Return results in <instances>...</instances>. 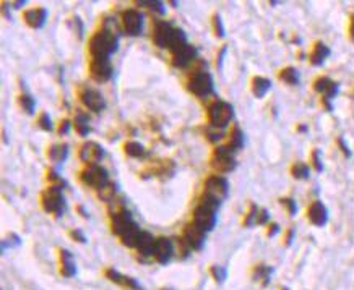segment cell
Wrapping results in <instances>:
<instances>
[{"instance_id": "cell-21", "label": "cell", "mask_w": 354, "mask_h": 290, "mask_svg": "<svg viewBox=\"0 0 354 290\" xmlns=\"http://www.w3.org/2000/svg\"><path fill=\"white\" fill-rule=\"evenodd\" d=\"M195 57H197V49L187 44L179 52L172 54V65L177 67V69H185V67H189L195 60Z\"/></svg>"}, {"instance_id": "cell-50", "label": "cell", "mask_w": 354, "mask_h": 290, "mask_svg": "<svg viewBox=\"0 0 354 290\" xmlns=\"http://www.w3.org/2000/svg\"><path fill=\"white\" fill-rule=\"evenodd\" d=\"M68 130H70V120H67V119H65V120H62V122H60V125H59L57 133L62 137V135H67Z\"/></svg>"}, {"instance_id": "cell-43", "label": "cell", "mask_w": 354, "mask_h": 290, "mask_svg": "<svg viewBox=\"0 0 354 290\" xmlns=\"http://www.w3.org/2000/svg\"><path fill=\"white\" fill-rule=\"evenodd\" d=\"M279 203H281V205L286 208V211H288V214L291 216V218H293V216H296V213H297V205H296V201H294L293 198H281V200H279Z\"/></svg>"}, {"instance_id": "cell-49", "label": "cell", "mask_w": 354, "mask_h": 290, "mask_svg": "<svg viewBox=\"0 0 354 290\" xmlns=\"http://www.w3.org/2000/svg\"><path fill=\"white\" fill-rule=\"evenodd\" d=\"M228 52V46H223L221 51L218 52V60H216V67H218V70L223 69V62H225V55Z\"/></svg>"}, {"instance_id": "cell-13", "label": "cell", "mask_w": 354, "mask_h": 290, "mask_svg": "<svg viewBox=\"0 0 354 290\" xmlns=\"http://www.w3.org/2000/svg\"><path fill=\"white\" fill-rule=\"evenodd\" d=\"M104 157L103 146L96 141H86L80 147V160L88 165H95Z\"/></svg>"}, {"instance_id": "cell-3", "label": "cell", "mask_w": 354, "mask_h": 290, "mask_svg": "<svg viewBox=\"0 0 354 290\" xmlns=\"http://www.w3.org/2000/svg\"><path fill=\"white\" fill-rule=\"evenodd\" d=\"M236 152L233 147H229L228 145L225 146H218L215 147L213 151V156H211V167H213L216 172H220V174H229V172H233L236 169Z\"/></svg>"}, {"instance_id": "cell-2", "label": "cell", "mask_w": 354, "mask_h": 290, "mask_svg": "<svg viewBox=\"0 0 354 290\" xmlns=\"http://www.w3.org/2000/svg\"><path fill=\"white\" fill-rule=\"evenodd\" d=\"M41 206L46 213L55 214V218H60L62 211L65 208V200H64V188L51 185L41 193Z\"/></svg>"}, {"instance_id": "cell-16", "label": "cell", "mask_w": 354, "mask_h": 290, "mask_svg": "<svg viewBox=\"0 0 354 290\" xmlns=\"http://www.w3.org/2000/svg\"><path fill=\"white\" fill-rule=\"evenodd\" d=\"M174 26H171L169 23L166 21H159L156 23L153 31V42L154 46H158L159 49H167L169 47V42L172 39V34H174Z\"/></svg>"}, {"instance_id": "cell-45", "label": "cell", "mask_w": 354, "mask_h": 290, "mask_svg": "<svg viewBox=\"0 0 354 290\" xmlns=\"http://www.w3.org/2000/svg\"><path fill=\"white\" fill-rule=\"evenodd\" d=\"M268 220H270V214H268V211H266L265 208H260V209H258V214H257V222H255V225H265V224H268Z\"/></svg>"}, {"instance_id": "cell-17", "label": "cell", "mask_w": 354, "mask_h": 290, "mask_svg": "<svg viewBox=\"0 0 354 290\" xmlns=\"http://www.w3.org/2000/svg\"><path fill=\"white\" fill-rule=\"evenodd\" d=\"M307 219L315 227H324L328 222V211L322 201H312L307 208Z\"/></svg>"}, {"instance_id": "cell-14", "label": "cell", "mask_w": 354, "mask_h": 290, "mask_svg": "<svg viewBox=\"0 0 354 290\" xmlns=\"http://www.w3.org/2000/svg\"><path fill=\"white\" fill-rule=\"evenodd\" d=\"M80 99H82L83 106L86 109H90L91 112L99 114L106 107V101H104L103 94L96 89H90V88L83 89L82 92H80Z\"/></svg>"}, {"instance_id": "cell-11", "label": "cell", "mask_w": 354, "mask_h": 290, "mask_svg": "<svg viewBox=\"0 0 354 290\" xmlns=\"http://www.w3.org/2000/svg\"><path fill=\"white\" fill-rule=\"evenodd\" d=\"M90 75L96 83H106L113 76V65L109 59H91Z\"/></svg>"}, {"instance_id": "cell-40", "label": "cell", "mask_w": 354, "mask_h": 290, "mask_svg": "<svg viewBox=\"0 0 354 290\" xmlns=\"http://www.w3.org/2000/svg\"><path fill=\"white\" fill-rule=\"evenodd\" d=\"M38 127L41 128V130H44V132H52V120H51V115H49L47 112H42L39 117H38Z\"/></svg>"}, {"instance_id": "cell-53", "label": "cell", "mask_w": 354, "mask_h": 290, "mask_svg": "<svg viewBox=\"0 0 354 290\" xmlns=\"http://www.w3.org/2000/svg\"><path fill=\"white\" fill-rule=\"evenodd\" d=\"M75 24H77V33H78V38L82 39V38H83V23H82V20H80L78 16L75 18Z\"/></svg>"}, {"instance_id": "cell-22", "label": "cell", "mask_w": 354, "mask_h": 290, "mask_svg": "<svg viewBox=\"0 0 354 290\" xmlns=\"http://www.w3.org/2000/svg\"><path fill=\"white\" fill-rule=\"evenodd\" d=\"M106 277H108L111 282L117 284V286L125 287V289H128V290H141V287L138 286V282H136L135 279H132V277H128V276L120 274L119 271H116V269H113V268L106 271Z\"/></svg>"}, {"instance_id": "cell-1", "label": "cell", "mask_w": 354, "mask_h": 290, "mask_svg": "<svg viewBox=\"0 0 354 290\" xmlns=\"http://www.w3.org/2000/svg\"><path fill=\"white\" fill-rule=\"evenodd\" d=\"M117 44L119 41L113 31H98L90 39V54L93 59H109V55L117 51Z\"/></svg>"}, {"instance_id": "cell-4", "label": "cell", "mask_w": 354, "mask_h": 290, "mask_svg": "<svg viewBox=\"0 0 354 290\" xmlns=\"http://www.w3.org/2000/svg\"><path fill=\"white\" fill-rule=\"evenodd\" d=\"M234 117V107L225 101H215L208 107V122L213 128H225Z\"/></svg>"}, {"instance_id": "cell-5", "label": "cell", "mask_w": 354, "mask_h": 290, "mask_svg": "<svg viewBox=\"0 0 354 290\" xmlns=\"http://www.w3.org/2000/svg\"><path fill=\"white\" fill-rule=\"evenodd\" d=\"M312 88L315 92H319L322 96V104H324V107L327 109V112H332L333 110V104L332 101L337 97L338 91H340V84L337 81H333L328 76H319L314 81Z\"/></svg>"}, {"instance_id": "cell-12", "label": "cell", "mask_w": 354, "mask_h": 290, "mask_svg": "<svg viewBox=\"0 0 354 290\" xmlns=\"http://www.w3.org/2000/svg\"><path fill=\"white\" fill-rule=\"evenodd\" d=\"M133 224L135 222L132 220V214L125 208L111 214V229H113V233H116V235L122 237Z\"/></svg>"}, {"instance_id": "cell-33", "label": "cell", "mask_w": 354, "mask_h": 290, "mask_svg": "<svg viewBox=\"0 0 354 290\" xmlns=\"http://www.w3.org/2000/svg\"><path fill=\"white\" fill-rule=\"evenodd\" d=\"M291 177L296 178V180H307L310 175V167L304 162H294L291 165Z\"/></svg>"}, {"instance_id": "cell-54", "label": "cell", "mask_w": 354, "mask_h": 290, "mask_svg": "<svg viewBox=\"0 0 354 290\" xmlns=\"http://www.w3.org/2000/svg\"><path fill=\"white\" fill-rule=\"evenodd\" d=\"M24 3H26V2H24V0H21V2H13V3H10V5H11L13 8H21Z\"/></svg>"}, {"instance_id": "cell-48", "label": "cell", "mask_w": 354, "mask_h": 290, "mask_svg": "<svg viewBox=\"0 0 354 290\" xmlns=\"http://www.w3.org/2000/svg\"><path fill=\"white\" fill-rule=\"evenodd\" d=\"M278 232H279V225L276 222H270L268 227H266V237H275Z\"/></svg>"}, {"instance_id": "cell-8", "label": "cell", "mask_w": 354, "mask_h": 290, "mask_svg": "<svg viewBox=\"0 0 354 290\" xmlns=\"http://www.w3.org/2000/svg\"><path fill=\"white\" fill-rule=\"evenodd\" d=\"M192 224L205 233L211 232L216 225V209L200 203L194 211V220H192Z\"/></svg>"}, {"instance_id": "cell-37", "label": "cell", "mask_w": 354, "mask_h": 290, "mask_svg": "<svg viewBox=\"0 0 354 290\" xmlns=\"http://www.w3.org/2000/svg\"><path fill=\"white\" fill-rule=\"evenodd\" d=\"M136 5H140V7H148L150 10L156 11L159 15H164L166 13V8H164V3L159 2V0H141V2H136Z\"/></svg>"}, {"instance_id": "cell-35", "label": "cell", "mask_w": 354, "mask_h": 290, "mask_svg": "<svg viewBox=\"0 0 354 290\" xmlns=\"http://www.w3.org/2000/svg\"><path fill=\"white\" fill-rule=\"evenodd\" d=\"M116 193H117V185L113 183V182H109L108 185H106V187H103V188L98 190V196H99V198H101L103 201H106V203H111V201H113L114 196H116Z\"/></svg>"}, {"instance_id": "cell-9", "label": "cell", "mask_w": 354, "mask_h": 290, "mask_svg": "<svg viewBox=\"0 0 354 290\" xmlns=\"http://www.w3.org/2000/svg\"><path fill=\"white\" fill-rule=\"evenodd\" d=\"M228 193H229V182L225 177L211 175L205 180V193L203 195H207L210 198L223 203V200H226Z\"/></svg>"}, {"instance_id": "cell-24", "label": "cell", "mask_w": 354, "mask_h": 290, "mask_svg": "<svg viewBox=\"0 0 354 290\" xmlns=\"http://www.w3.org/2000/svg\"><path fill=\"white\" fill-rule=\"evenodd\" d=\"M250 89L257 99H262V97L266 96V92L271 89V81L265 76H253L250 81Z\"/></svg>"}, {"instance_id": "cell-51", "label": "cell", "mask_w": 354, "mask_h": 290, "mask_svg": "<svg viewBox=\"0 0 354 290\" xmlns=\"http://www.w3.org/2000/svg\"><path fill=\"white\" fill-rule=\"evenodd\" d=\"M294 229H288V232H286V235H284V245L286 246H289L291 243H293V238H294Z\"/></svg>"}, {"instance_id": "cell-42", "label": "cell", "mask_w": 354, "mask_h": 290, "mask_svg": "<svg viewBox=\"0 0 354 290\" xmlns=\"http://www.w3.org/2000/svg\"><path fill=\"white\" fill-rule=\"evenodd\" d=\"M210 274L213 276V279L216 282H223L226 279V269L223 266H216V264H213V266L210 268Z\"/></svg>"}, {"instance_id": "cell-56", "label": "cell", "mask_w": 354, "mask_h": 290, "mask_svg": "<svg viewBox=\"0 0 354 290\" xmlns=\"http://www.w3.org/2000/svg\"><path fill=\"white\" fill-rule=\"evenodd\" d=\"M281 290H288V289H281Z\"/></svg>"}, {"instance_id": "cell-55", "label": "cell", "mask_w": 354, "mask_h": 290, "mask_svg": "<svg viewBox=\"0 0 354 290\" xmlns=\"http://www.w3.org/2000/svg\"><path fill=\"white\" fill-rule=\"evenodd\" d=\"M297 132H307V127L306 125H299V127H297Z\"/></svg>"}, {"instance_id": "cell-15", "label": "cell", "mask_w": 354, "mask_h": 290, "mask_svg": "<svg viewBox=\"0 0 354 290\" xmlns=\"http://www.w3.org/2000/svg\"><path fill=\"white\" fill-rule=\"evenodd\" d=\"M205 235H207V233L202 232L200 229H197L194 224H189L184 229V237L181 240L185 243V246H187L189 250L198 251V250H202L205 245Z\"/></svg>"}, {"instance_id": "cell-25", "label": "cell", "mask_w": 354, "mask_h": 290, "mask_svg": "<svg viewBox=\"0 0 354 290\" xmlns=\"http://www.w3.org/2000/svg\"><path fill=\"white\" fill-rule=\"evenodd\" d=\"M154 243H156V238H154L150 232H141L138 245H136V251H138L141 256H153Z\"/></svg>"}, {"instance_id": "cell-26", "label": "cell", "mask_w": 354, "mask_h": 290, "mask_svg": "<svg viewBox=\"0 0 354 290\" xmlns=\"http://www.w3.org/2000/svg\"><path fill=\"white\" fill-rule=\"evenodd\" d=\"M68 156V145L67 143H59V145H52L49 146L47 149V157L52 160V162H64Z\"/></svg>"}, {"instance_id": "cell-20", "label": "cell", "mask_w": 354, "mask_h": 290, "mask_svg": "<svg viewBox=\"0 0 354 290\" xmlns=\"http://www.w3.org/2000/svg\"><path fill=\"white\" fill-rule=\"evenodd\" d=\"M330 47H328L325 42L322 41H317L315 44L312 46V51L309 54V62L312 67H320L325 64V60L330 57Z\"/></svg>"}, {"instance_id": "cell-34", "label": "cell", "mask_w": 354, "mask_h": 290, "mask_svg": "<svg viewBox=\"0 0 354 290\" xmlns=\"http://www.w3.org/2000/svg\"><path fill=\"white\" fill-rule=\"evenodd\" d=\"M18 104H20V107L24 114L28 115H33L34 114V109H36V101L34 97L28 94V92H21L20 97H18Z\"/></svg>"}, {"instance_id": "cell-30", "label": "cell", "mask_w": 354, "mask_h": 290, "mask_svg": "<svg viewBox=\"0 0 354 290\" xmlns=\"http://www.w3.org/2000/svg\"><path fill=\"white\" fill-rule=\"evenodd\" d=\"M75 130L77 133L80 135V137H86L90 132H91V128H90V117L86 115L85 112H77V117H75Z\"/></svg>"}, {"instance_id": "cell-7", "label": "cell", "mask_w": 354, "mask_h": 290, "mask_svg": "<svg viewBox=\"0 0 354 290\" xmlns=\"http://www.w3.org/2000/svg\"><path fill=\"white\" fill-rule=\"evenodd\" d=\"M80 180H82V183H85L86 187L99 190L109 183V174L108 170L101 167L99 164H95V165H88L85 170H82Z\"/></svg>"}, {"instance_id": "cell-38", "label": "cell", "mask_w": 354, "mask_h": 290, "mask_svg": "<svg viewBox=\"0 0 354 290\" xmlns=\"http://www.w3.org/2000/svg\"><path fill=\"white\" fill-rule=\"evenodd\" d=\"M213 31H215V36L216 38L223 39L226 34V29H225V24H223V20H221V15L220 13H215L213 15Z\"/></svg>"}, {"instance_id": "cell-23", "label": "cell", "mask_w": 354, "mask_h": 290, "mask_svg": "<svg viewBox=\"0 0 354 290\" xmlns=\"http://www.w3.org/2000/svg\"><path fill=\"white\" fill-rule=\"evenodd\" d=\"M77 274V266L73 261L72 253L68 250H60V276L64 277H73Z\"/></svg>"}, {"instance_id": "cell-32", "label": "cell", "mask_w": 354, "mask_h": 290, "mask_svg": "<svg viewBox=\"0 0 354 290\" xmlns=\"http://www.w3.org/2000/svg\"><path fill=\"white\" fill-rule=\"evenodd\" d=\"M244 140H245L244 132H242L237 125H236V127H233L231 135H229V143H228V146L233 147L234 151H239L240 147L244 146Z\"/></svg>"}, {"instance_id": "cell-31", "label": "cell", "mask_w": 354, "mask_h": 290, "mask_svg": "<svg viewBox=\"0 0 354 290\" xmlns=\"http://www.w3.org/2000/svg\"><path fill=\"white\" fill-rule=\"evenodd\" d=\"M271 274H273V268L266 266V264H258V266H255V269H253V273H252L253 279L262 282V286H266V284L270 282Z\"/></svg>"}, {"instance_id": "cell-19", "label": "cell", "mask_w": 354, "mask_h": 290, "mask_svg": "<svg viewBox=\"0 0 354 290\" xmlns=\"http://www.w3.org/2000/svg\"><path fill=\"white\" fill-rule=\"evenodd\" d=\"M23 20H24V23H26L29 28L41 29L46 24V21H47V10L42 8V7H36V8L26 10V11H24V15H23Z\"/></svg>"}, {"instance_id": "cell-18", "label": "cell", "mask_w": 354, "mask_h": 290, "mask_svg": "<svg viewBox=\"0 0 354 290\" xmlns=\"http://www.w3.org/2000/svg\"><path fill=\"white\" fill-rule=\"evenodd\" d=\"M172 243L169 238L166 237H159L156 238V243H154V250H153V256L159 264H166L169 263V260L172 258Z\"/></svg>"}, {"instance_id": "cell-47", "label": "cell", "mask_w": 354, "mask_h": 290, "mask_svg": "<svg viewBox=\"0 0 354 290\" xmlns=\"http://www.w3.org/2000/svg\"><path fill=\"white\" fill-rule=\"evenodd\" d=\"M337 145L340 146V149H341V152L345 154V157H351V151H350V147H348V145L345 143V138H338L337 140Z\"/></svg>"}, {"instance_id": "cell-10", "label": "cell", "mask_w": 354, "mask_h": 290, "mask_svg": "<svg viewBox=\"0 0 354 290\" xmlns=\"http://www.w3.org/2000/svg\"><path fill=\"white\" fill-rule=\"evenodd\" d=\"M122 24L123 31L128 36H138L141 33V28H143V16L138 10L128 8L122 11Z\"/></svg>"}, {"instance_id": "cell-6", "label": "cell", "mask_w": 354, "mask_h": 290, "mask_svg": "<svg viewBox=\"0 0 354 290\" xmlns=\"http://www.w3.org/2000/svg\"><path fill=\"white\" fill-rule=\"evenodd\" d=\"M187 88L192 94H195L198 97H207L210 94H213L215 91L213 78H211V75L207 70H200L189 79Z\"/></svg>"}, {"instance_id": "cell-27", "label": "cell", "mask_w": 354, "mask_h": 290, "mask_svg": "<svg viewBox=\"0 0 354 290\" xmlns=\"http://www.w3.org/2000/svg\"><path fill=\"white\" fill-rule=\"evenodd\" d=\"M140 235H141V230L138 229V225L133 224L120 237V242H122L123 246H127V248H136V245H138V240H140Z\"/></svg>"}, {"instance_id": "cell-41", "label": "cell", "mask_w": 354, "mask_h": 290, "mask_svg": "<svg viewBox=\"0 0 354 290\" xmlns=\"http://www.w3.org/2000/svg\"><path fill=\"white\" fill-rule=\"evenodd\" d=\"M21 243V240L18 235H15V233H11V235H8L7 238H3L2 240V251L5 253L7 251V248L10 246V248H13V246H18Z\"/></svg>"}, {"instance_id": "cell-29", "label": "cell", "mask_w": 354, "mask_h": 290, "mask_svg": "<svg viewBox=\"0 0 354 290\" xmlns=\"http://www.w3.org/2000/svg\"><path fill=\"white\" fill-rule=\"evenodd\" d=\"M123 152H125L128 157L140 159L146 154V149L143 145L138 143V141H127V143L123 145Z\"/></svg>"}, {"instance_id": "cell-46", "label": "cell", "mask_w": 354, "mask_h": 290, "mask_svg": "<svg viewBox=\"0 0 354 290\" xmlns=\"http://www.w3.org/2000/svg\"><path fill=\"white\" fill-rule=\"evenodd\" d=\"M68 235H70V238L72 240H75V242H78V243H86V237H85V233L80 230V229H73V230H70V233H68Z\"/></svg>"}, {"instance_id": "cell-28", "label": "cell", "mask_w": 354, "mask_h": 290, "mask_svg": "<svg viewBox=\"0 0 354 290\" xmlns=\"http://www.w3.org/2000/svg\"><path fill=\"white\" fill-rule=\"evenodd\" d=\"M278 79L289 86H296L299 84V72L294 67H284L278 72Z\"/></svg>"}, {"instance_id": "cell-39", "label": "cell", "mask_w": 354, "mask_h": 290, "mask_svg": "<svg viewBox=\"0 0 354 290\" xmlns=\"http://www.w3.org/2000/svg\"><path fill=\"white\" fill-rule=\"evenodd\" d=\"M322 152L319 147H315V149L310 152V165L314 167L315 172H322L324 170V162H322Z\"/></svg>"}, {"instance_id": "cell-44", "label": "cell", "mask_w": 354, "mask_h": 290, "mask_svg": "<svg viewBox=\"0 0 354 290\" xmlns=\"http://www.w3.org/2000/svg\"><path fill=\"white\" fill-rule=\"evenodd\" d=\"M47 180L51 182V185H55V187H62V188H64L65 185H67L65 180H62L55 170H49L47 172Z\"/></svg>"}, {"instance_id": "cell-52", "label": "cell", "mask_w": 354, "mask_h": 290, "mask_svg": "<svg viewBox=\"0 0 354 290\" xmlns=\"http://www.w3.org/2000/svg\"><path fill=\"white\" fill-rule=\"evenodd\" d=\"M348 36L354 42V13L350 16V28H348Z\"/></svg>"}, {"instance_id": "cell-36", "label": "cell", "mask_w": 354, "mask_h": 290, "mask_svg": "<svg viewBox=\"0 0 354 290\" xmlns=\"http://www.w3.org/2000/svg\"><path fill=\"white\" fill-rule=\"evenodd\" d=\"M258 206L255 205V203H250V206H249V211H247L245 214V218L244 220H242V224H244V227H252V225H255V222H257V214H258Z\"/></svg>"}]
</instances>
